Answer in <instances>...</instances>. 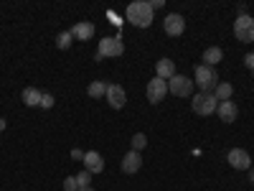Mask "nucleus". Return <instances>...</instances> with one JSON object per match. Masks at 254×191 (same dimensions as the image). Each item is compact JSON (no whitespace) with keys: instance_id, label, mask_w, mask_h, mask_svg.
Masks as SVG:
<instances>
[{"instance_id":"423d86ee","label":"nucleus","mask_w":254,"mask_h":191,"mask_svg":"<svg viewBox=\"0 0 254 191\" xmlns=\"http://www.w3.org/2000/svg\"><path fill=\"white\" fill-rule=\"evenodd\" d=\"M168 92L173 97H193V82L183 74H176L168 79Z\"/></svg>"},{"instance_id":"ddd939ff","label":"nucleus","mask_w":254,"mask_h":191,"mask_svg":"<svg viewBox=\"0 0 254 191\" xmlns=\"http://www.w3.org/2000/svg\"><path fill=\"white\" fill-rule=\"evenodd\" d=\"M142 168V156L137 151H127L125 158H122V171L125 174H137Z\"/></svg>"},{"instance_id":"bb28decb","label":"nucleus","mask_w":254,"mask_h":191,"mask_svg":"<svg viewBox=\"0 0 254 191\" xmlns=\"http://www.w3.org/2000/svg\"><path fill=\"white\" fill-rule=\"evenodd\" d=\"M3 130H5V120H3V117H0V133H3Z\"/></svg>"},{"instance_id":"cd10ccee","label":"nucleus","mask_w":254,"mask_h":191,"mask_svg":"<svg viewBox=\"0 0 254 191\" xmlns=\"http://www.w3.org/2000/svg\"><path fill=\"white\" fill-rule=\"evenodd\" d=\"M249 179H252V181H254V168H252V171H249Z\"/></svg>"},{"instance_id":"f3484780","label":"nucleus","mask_w":254,"mask_h":191,"mask_svg":"<svg viewBox=\"0 0 254 191\" xmlns=\"http://www.w3.org/2000/svg\"><path fill=\"white\" fill-rule=\"evenodd\" d=\"M231 95H234V87H231L229 82H219V84H216L214 97H216L219 102H229V99H231Z\"/></svg>"},{"instance_id":"6ab92c4d","label":"nucleus","mask_w":254,"mask_h":191,"mask_svg":"<svg viewBox=\"0 0 254 191\" xmlns=\"http://www.w3.org/2000/svg\"><path fill=\"white\" fill-rule=\"evenodd\" d=\"M87 95H89L92 99L104 97V95H107V82H92V84H89V90H87Z\"/></svg>"},{"instance_id":"b1692460","label":"nucleus","mask_w":254,"mask_h":191,"mask_svg":"<svg viewBox=\"0 0 254 191\" xmlns=\"http://www.w3.org/2000/svg\"><path fill=\"white\" fill-rule=\"evenodd\" d=\"M64 191H79V186H76V176H66V181H64Z\"/></svg>"},{"instance_id":"6e6552de","label":"nucleus","mask_w":254,"mask_h":191,"mask_svg":"<svg viewBox=\"0 0 254 191\" xmlns=\"http://www.w3.org/2000/svg\"><path fill=\"white\" fill-rule=\"evenodd\" d=\"M226 161H229L231 168H237V171H249V166H252V158H249V153L244 151V148H231Z\"/></svg>"},{"instance_id":"1a4fd4ad","label":"nucleus","mask_w":254,"mask_h":191,"mask_svg":"<svg viewBox=\"0 0 254 191\" xmlns=\"http://www.w3.org/2000/svg\"><path fill=\"white\" fill-rule=\"evenodd\" d=\"M163 28H165L168 36H181L186 31V20H183L181 13H168L163 18Z\"/></svg>"},{"instance_id":"aec40b11","label":"nucleus","mask_w":254,"mask_h":191,"mask_svg":"<svg viewBox=\"0 0 254 191\" xmlns=\"http://www.w3.org/2000/svg\"><path fill=\"white\" fill-rule=\"evenodd\" d=\"M71 38H74L71 31H61V33L56 36V46H59L61 51H64V49H69V46H71Z\"/></svg>"},{"instance_id":"4be33fe9","label":"nucleus","mask_w":254,"mask_h":191,"mask_svg":"<svg viewBox=\"0 0 254 191\" xmlns=\"http://www.w3.org/2000/svg\"><path fill=\"white\" fill-rule=\"evenodd\" d=\"M89 184H92V174L87 171V168H84V171L76 176V186H79V189H87Z\"/></svg>"},{"instance_id":"412c9836","label":"nucleus","mask_w":254,"mask_h":191,"mask_svg":"<svg viewBox=\"0 0 254 191\" xmlns=\"http://www.w3.org/2000/svg\"><path fill=\"white\" fill-rule=\"evenodd\" d=\"M142 148H147V138H145L142 133H135V135H132V151L140 153Z\"/></svg>"},{"instance_id":"39448f33","label":"nucleus","mask_w":254,"mask_h":191,"mask_svg":"<svg viewBox=\"0 0 254 191\" xmlns=\"http://www.w3.org/2000/svg\"><path fill=\"white\" fill-rule=\"evenodd\" d=\"M234 36H237V41H242V44H252L254 41V18L249 13L239 15L234 20Z\"/></svg>"},{"instance_id":"7ed1b4c3","label":"nucleus","mask_w":254,"mask_h":191,"mask_svg":"<svg viewBox=\"0 0 254 191\" xmlns=\"http://www.w3.org/2000/svg\"><path fill=\"white\" fill-rule=\"evenodd\" d=\"M193 84H196L201 92H214V90H216V84H219V74H216V69H214V67H206V64L196 67Z\"/></svg>"},{"instance_id":"4468645a","label":"nucleus","mask_w":254,"mask_h":191,"mask_svg":"<svg viewBox=\"0 0 254 191\" xmlns=\"http://www.w3.org/2000/svg\"><path fill=\"white\" fill-rule=\"evenodd\" d=\"M155 74L160 77V79H171V77H176L178 72H176V61L173 59H160L158 64H155Z\"/></svg>"},{"instance_id":"0eeeda50","label":"nucleus","mask_w":254,"mask_h":191,"mask_svg":"<svg viewBox=\"0 0 254 191\" xmlns=\"http://www.w3.org/2000/svg\"><path fill=\"white\" fill-rule=\"evenodd\" d=\"M165 95H168V82H165V79L155 77V79L147 82V102H150V104L163 102V99H165Z\"/></svg>"},{"instance_id":"9d476101","label":"nucleus","mask_w":254,"mask_h":191,"mask_svg":"<svg viewBox=\"0 0 254 191\" xmlns=\"http://www.w3.org/2000/svg\"><path fill=\"white\" fill-rule=\"evenodd\" d=\"M104 97H107L112 110H122L125 102H127V92H125V87H120V84H107V95Z\"/></svg>"},{"instance_id":"dca6fc26","label":"nucleus","mask_w":254,"mask_h":191,"mask_svg":"<svg viewBox=\"0 0 254 191\" xmlns=\"http://www.w3.org/2000/svg\"><path fill=\"white\" fill-rule=\"evenodd\" d=\"M41 97H44V92H38L36 87L23 90V102H26V107H41Z\"/></svg>"},{"instance_id":"20e7f679","label":"nucleus","mask_w":254,"mask_h":191,"mask_svg":"<svg viewBox=\"0 0 254 191\" xmlns=\"http://www.w3.org/2000/svg\"><path fill=\"white\" fill-rule=\"evenodd\" d=\"M122 54H125L122 38L120 36H107V38L99 41V51L94 54V59L102 61V59H107V56H122Z\"/></svg>"},{"instance_id":"2eb2a0df","label":"nucleus","mask_w":254,"mask_h":191,"mask_svg":"<svg viewBox=\"0 0 254 191\" xmlns=\"http://www.w3.org/2000/svg\"><path fill=\"white\" fill-rule=\"evenodd\" d=\"M71 36L79 38V41H89L94 36V23H87V20H81V23H76L71 28Z\"/></svg>"},{"instance_id":"f257e3e1","label":"nucleus","mask_w":254,"mask_h":191,"mask_svg":"<svg viewBox=\"0 0 254 191\" xmlns=\"http://www.w3.org/2000/svg\"><path fill=\"white\" fill-rule=\"evenodd\" d=\"M153 5L147 3V0H135V3H130L127 5V10H125V15H127V20H130L132 26H137V28H150L153 26Z\"/></svg>"},{"instance_id":"a878e982","label":"nucleus","mask_w":254,"mask_h":191,"mask_svg":"<svg viewBox=\"0 0 254 191\" xmlns=\"http://www.w3.org/2000/svg\"><path fill=\"white\" fill-rule=\"evenodd\" d=\"M71 158H76V161H84V153L79 151V148H74V151H71Z\"/></svg>"},{"instance_id":"c85d7f7f","label":"nucleus","mask_w":254,"mask_h":191,"mask_svg":"<svg viewBox=\"0 0 254 191\" xmlns=\"http://www.w3.org/2000/svg\"><path fill=\"white\" fill-rule=\"evenodd\" d=\"M79 191H94V189H92V186H87V189H79Z\"/></svg>"},{"instance_id":"5701e85b","label":"nucleus","mask_w":254,"mask_h":191,"mask_svg":"<svg viewBox=\"0 0 254 191\" xmlns=\"http://www.w3.org/2000/svg\"><path fill=\"white\" fill-rule=\"evenodd\" d=\"M54 102H56V99H54V95H49V92H46L44 97H41V107H44V110H51V107H54Z\"/></svg>"},{"instance_id":"393cba45","label":"nucleus","mask_w":254,"mask_h":191,"mask_svg":"<svg viewBox=\"0 0 254 191\" xmlns=\"http://www.w3.org/2000/svg\"><path fill=\"white\" fill-rule=\"evenodd\" d=\"M244 64H247V69L254 72V54H247V56H244Z\"/></svg>"},{"instance_id":"f03ea898","label":"nucleus","mask_w":254,"mask_h":191,"mask_svg":"<svg viewBox=\"0 0 254 191\" xmlns=\"http://www.w3.org/2000/svg\"><path fill=\"white\" fill-rule=\"evenodd\" d=\"M190 110L201 117H208L219 110V99L214 97V92H196L190 97Z\"/></svg>"},{"instance_id":"a211bd4d","label":"nucleus","mask_w":254,"mask_h":191,"mask_svg":"<svg viewBox=\"0 0 254 191\" xmlns=\"http://www.w3.org/2000/svg\"><path fill=\"white\" fill-rule=\"evenodd\" d=\"M224 59V51L219 49V46H208L206 51H203V61H206V67H214V64H219Z\"/></svg>"},{"instance_id":"9b49d317","label":"nucleus","mask_w":254,"mask_h":191,"mask_svg":"<svg viewBox=\"0 0 254 191\" xmlns=\"http://www.w3.org/2000/svg\"><path fill=\"white\" fill-rule=\"evenodd\" d=\"M216 115H219V120L221 122H226V125H231V122H234L237 117H239V107H237V104L234 102H219V110H216Z\"/></svg>"},{"instance_id":"f8f14e48","label":"nucleus","mask_w":254,"mask_h":191,"mask_svg":"<svg viewBox=\"0 0 254 191\" xmlns=\"http://www.w3.org/2000/svg\"><path fill=\"white\" fill-rule=\"evenodd\" d=\"M81 163H84V168H87L89 174H102V171H104V158H102L97 151H87Z\"/></svg>"}]
</instances>
